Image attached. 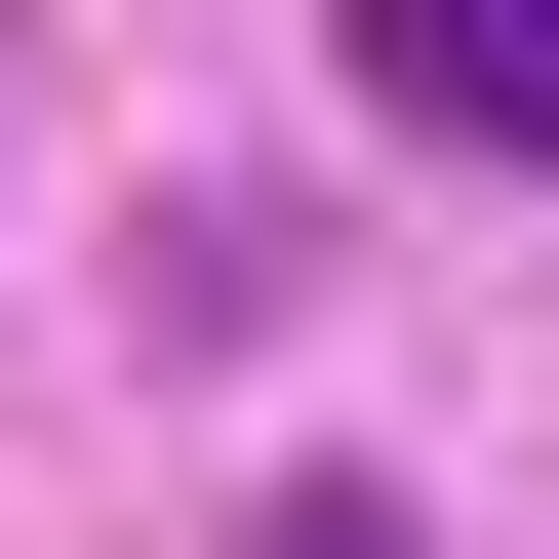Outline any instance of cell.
<instances>
[{"label":"cell","instance_id":"cell-1","mask_svg":"<svg viewBox=\"0 0 559 559\" xmlns=\"http://www.w3.org/2000/svg\"><path fill=\"white\" fill-rule=\"evenodd\" d=\"M360 120H440V160H559V0H360Z\"/></svg>","mask_w":559,"mask_h":559}]
</instances>
